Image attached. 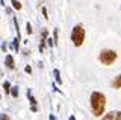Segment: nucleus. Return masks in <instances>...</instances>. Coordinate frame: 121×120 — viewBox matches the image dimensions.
<instances>
[{"mask_svg": "<svg viewBox=\"0 0 121 120\" xmlns=\"http://www.w3.org/2000/svg\"><path fill=\"white\" fill-rule=\"evenodd\" d=\"M104 106H106L104 94H101L98 91H94L91 94V110H92V114L95 117H101V114L104 112Z\"/></svg>", "mask_w": 121, "mask_h": 120, "instance_id": "nucleus-1", "label": "nucleus"}, {"mask_svg": "<svg viewBox=\"0 0 121 120\" xmlns=\"http://www.w3.org/2000/svg\"><path fill=\"white\" fill-rule=\"evenodd\" d=\"M83 40H85V29L82 24H76L71 31V41L76 47H79L83 44Z\"/></svg>", "mask_w": 121, "mask_h": 120, "instance_id": "nucleus-2", "label": "nucleus"}, {"mask_svg": "<svg viewBox=\"0 0 121 120\" xmlns=\"http://www.w3.org/2000/svg\"><path fill=\"white\" fill-rule=\"evenodd\" d=\"M101 64L104 65H111L117 61V52L115 50H111V49H104V50L100 52V56H98Z\"/></svg>", "mask_w": 121, "mask_h": 120, "instance_id": "nucleus-3", "label": "nucleus"}, {"mask_svg": "<svg viewBox=\"0 0 121 120\" xmlns=\"http://www.w3.org/2000/svg\"><path fill=\"white\" fill-rule=\"evenodd\" d=\"M101 120H121V111H111L104 114Z\"/></svg>", "mask_w": 121, "mask_h": 120, "instance_id": "nucleus-4", "label": "nucleus"}, {"mask_svg": "<svg viewBox=\"0 0 121 120\" xmlns=\"http://www.w3.org/2000/svg\"><path fill=\"white\" fill-rule=\"evenodd\" d=\"M5 65H6L9 70H14V69H15V64H14V58H12V55H6V56H5Z\"/></svg>", "mask_w": 121, "mask_h": 120, "instance_id": "nucleus-5", "label": "nucleus"}, {"mask_svg": "<svg viewBox=\"0 0 121 120\" xmlns=\"http://www.w3.org/2000/svg\"><path fill=\"white\" fill-rule=\"evenodd\" d=\"M45 44H47V29H44L43 31V35H41V43H39V52L44 50Z\"/></svg>", "mask_w": 121, "mask_h": 120, "instance_id": "nucleus-6", "label": "nucleus"}, {"mask_svg": "<svg viewBox=\"0 0 121 120\" xmlns=\"http://www.w3.org/2000/svg\"><path fill=\"white\" fill-rule=\"evenodd\" d=\"M112 87L115 88V90L121 88V74H118L117 78H113V81H112Z\"/></svg>", "mask_w": 121, "mask_h": 120, "instance_id": "nucleus-7", "label": "nucleus"}, {"mask_svg": "<svg viewBox=\"0 0 121 120\" xmlns=\"http://www.w3.org/2000/svg\"><path fill=\"white\" fill-rule=\"evenodd\" d=\"M20 41H21V38H18V37H17V38L14 40L12 46H11V47H12V49H14L15 52H18V49H20Z\"/></svg>", "mask_w": 121, "mask_h": 120, "instance_id": "nucleus-8", "label": "nucleus"}, {"mask_svg": "<svg viewBox=\"0 0 121 120\" xmlns=\"http://www.w3.org/2000/svg\"><path fill=\"white\" fill-rule=\"evenodd\" d=\"M53 74H55V81L58 82V84H62V79H60V74H59V70L58 69L53 70Z\"/></svg>", "mask_w": 121, "mask_h": 120, "instance_id": "nucleus-9", "label": "nucleus"}, {"mask_svg": "<svg viewBox=\"0 0 121 120\" xmlns=\"http://www.w3.org/2000/svg\"><path fill=\"white\" fill-rule=\"evenodd\" d=\"M3 90H5V93H6V94H11V84H9L8 81L3 82Z\"/></svg>", "mask_w": 121, "mask_h": 120, "instance_id": "nucleus-10", "label": "nucleus"}, {"mask_svg": "<svg viewBox=\"0 0 121 120\" xmlns=\"http://www.w3.org/2000/svg\"><path fill=\"white\" fill-rule=\"evenodd\" d=\"M11 2H12L14 9H17V11H20V9H21V3L18 2V0H11Z\"/></svg>", "mask_w": 121, "mask_h": 120, "instance_id": "nucleus-11", "label": "nucleus"}, {"mask_svg": "<svg viewBox=\"0 0 121 120\" xmlns=\"http://www.w3.org/2000/svg\"><path fill=\"white\" fill-rule=\"evenodd\" d=\"M26 32H27L29 35H30V33L33 32V29H32V26H30V23H29V21H27V23H26Z\"/></svg>", "mask_w": 121, "mask_h": 120, "instance_id": "nucleus-12", "label": "nucleus"}, {"mask_svg": "<svg viewBox=\"0 0 121 120\" xmlns=\"http://www.w3.org/2000/svg\"><path fill=\"white\" fill-rule=\"evenodd\" d=\"M11 94H12L14 97H17L18 96V88L17 87H12V88H11Z\"/></svg>", "mask_w": 121, "mask_h": 120, "instance_id": "nucleus-13", "label": "nucleus"}, {"mask_svg": "<svg viewBox=\"0 0 121 120\" xmlns=\"http://www.w3.org/2000/svg\"><path fill=\"white\" fill-rule=\"evenodd\" d=\"M53 40H55V44L58 46V29H55V32H53Z\"/></svg>", "mask_w": 121, "mask_h": 120, "instance_id": "nucleus-14", "label": "nucleus"}, {"mask_svg": "<svg viewBox=\"0 0 121 120\" xmlns=\"http://www.w3.org/2000/svg\"><path fill=\"white\" fill-rule=\"evenodd\" d=\"M0 120H11V117L8 114H0Z\"/></svg>", "mask_w": 121, "mask_h": 120, "instance_id": "nucleus-15", "label": "nucleus"}, {"mask_svg": "<svg viewBox=\"0 0 121 120\" xmlns=\"http://www.w3.org/2000/svg\"><path fill=\"white\" fill-rule=\"evenodd\" d=\"M24 72H26V73H32V67H30V65H26Z\"/></svg>", "mask_w": 121, "mask_h": 120, "instance_id": "nucleus-16", "label": "nucleus"}, {"mask_svg": "<svg viewBox=\"0 0 121 120\" xmlns=\"http://www.w3.org/2000/svg\"><path fill=\"white\" fill-rule=\"evenodd\" d=\"M43 15H44V18H45V20H47V9H45V8H43Z\"/></svg>", "mask_w": 121, "mask_h": 120, "instance_id": "nucleus-17", "label": "nucleus"}, {"mask_svg": "<svg viewBox=\"0 0 121 120\" xmlns=\"http://www.w3.org/2000/svg\"><path fill=\"white\" fill-rule=\"evenodd\" d=\"M53 91H56V93H60V94H62V91H60V90L56 87V85H53Z\"/></svg>", "mask_w": 121, "mask_h": 120, "instance_id": "nucleus-18", "label": "nucleus"}, {"mask_svg": "<svg viewBox=\"0 0 121 120\" xmlns=\"http://www.w3.org/2000/svg\"><path fill=\"white\" fill-rule=\"evenodd\" d=\"M6 49H8V46H6V43H3V44H2V50H3V52H6Z\"/></svg>", "mask_w": 121, "mask_h": 120, "instance_id": "nucleus-19", "label": "nucleus"}, {"mask_svg": "<svg viewBox=\"0 0 121 120\" xmlns=\"http://www.w3.org/2000/svg\"><path fill=\"white\" fill-rule=\"evenodd\" d=\"M48 120H56V119H55V115L52 114V115H50V119H48Z\"/></svg>", "mask_w": 121, "mask_h": 120, "instance_id": "nucleus-20", "label": "nucleus"}, {"mask_svg": "<svg viewBox=\"0 0 121 120\" xmlns=\"http://www.w3.org/2000/svg\"><path fill=\"white\" fill-rule=\"evenodd\" d=\"M70 120H76V117H74V115H71V117H70Z\"/></svg>", "mask_w": 121, "mask_h": 120, "instance_id": "nucleus-21", "label": "nucleus"}, {"mask_svg": "<svg viewBox=\"0 0 121 120\" xmlns=\"http://www.w3.org/2000/svg\"><path fill=\"white\" fill-rule=\"evenodd\" d=\"M0 99H2V96H0Z\"/></svg>", "mask_w": 121, "mask_h": 120, "instance_id": "nucleus-22", "label": "nucleus"}]
</instances>
